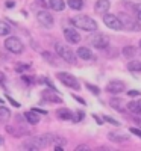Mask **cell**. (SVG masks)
I'll list each match as a JSON object with an SVG mask.
<instances>
[{"instance_id": "obj_40", "label": "cell", "mask_w": 141, "mask_h": 151, "mask_svg": "<svg viewBox=\"0 0 141 151\" xmlns=\"http://www.w3.org/2000/svg\"><path fill=\"white\" fill-rule=\"evenodd\" d=\"M93 116H94V119H96V121H97L99 124H102V119H100V118H99L97 115H93Z\"/></svg>"}, {"instance_id": "obj_23", "label": "cell", "mask_w": 141, "mask_h": 151, "mask_svg": "<svg viewBox=\"0 0 141 151\" xmlns=\"http://www.w3.org/2000/svg\"><path fill=\"white\" fill-rule=\"evenodd\" d=\"M68 6L71 9H76V11H79L84 8V0H68Z\"/></svg>"}, {"instance_id": "obj_31", "label": "cell", "mask_w": 141, "mask_h": 151, "mask_svg": "<svg viewBox=\"0 0 141 151\" xmlns=\"http://www.w3.org/2000/svg\"><path fill=\"white\" fill-rule=\"evenodd\" d=\"M103 119H105L106 122H111L112 125H120V122H118V121H115V119H112V118H109V116H105Z\"/></svg>"}, {"instance_id": "obj_4", "label": "cell", "mask_w": 141, "mask_h": 151, "mask_svg": "<svg viewBox=\"0 0 141 151\" xmlns=\"http://www.w3.org/2000/svg\"><path fill=\"white\" fill-rule=\"evenodd\" d=\"M56 77L68 88H73V89H81V83L78 82V79L74 77L73 74H68V73H58Z\"/></svg>"}, {"instance_id": "obj_19", "label": "cell", "mask_w": 141, "mask_h": 151, "mask_svg": "<svg viewBox=\"0 0 141 151\" xmlns=\"http://www.w3.org/2000/svg\"><path fill=\"white\" fill-rule=\"evenodd\" d=\"M49 6L55 11H62L65 8V3H64V0H49Z\"/></svg>"}, {"instance_id": "obj_33", "label": "cell", "mask_w": 141, "mask_h": 151, "mask_svg": "<svg viewBox=\"0 0 141 151\" xmlns=\"http://www.w3.org/2000/svg\"><path fill=\"white\" fill-rule=\"evenodd\" d=\"M127 94H129V97H138V95H141V92H140V91H137V89L127 91Z\"/></svg>"}, {"instance_id": "obj_37", "label": "cell", "mask_w": 141, "mask_h": 151, "mask_svg": "<svg viewBox=\"0 0 141 151\" xmlns=\"http://www.w3.org/2000/svg\"><path fill=\"white\" fill-rule=\"evenodd\" d=\"M23 82L24 83H31L32 80H31V77H28V76H23Z\"/></svg>"}, {"instance_id": "obj_26", "label": "cell", "mask_w": 141, "mask_h": 151, "mask_svg": "<svg viewBox=\"0 0 141 151\" xmlns=\"http://www.w3.org/2000/svg\"><path fill=\"white\" fill-rule=\"evenodd\" d=\"M121 103H123V101H121V100H118V98H112V100H111V106H112L114 109H117V110H120V112H124Z\"/></svg>"}, {"instance_id": "obj_44", "label": "cell", "mask_w": 141, "mask_h": 151, "mask_svg": "<svg viewBox=\"0 0 141 151\" xmlns=\"http://www.w3.org/2000/svg\"><path fill=\"white\" fill-rule=\"evenodd\" d=\"M0 144H2V139H0Z\"/></svg>"}, {"instance_id": "obj_17", "label": "cell", "mask_w": 141, "mask_h": 151, "mask_svg": "<svg viewBox=\"0 0 141 151\" xmlns=\"http://www.w3.org/2000/svg\"><path fill=\"white\" fill-rule=\"evenodd\" d=\"M127 109L129 112H134L137 115H141V100L140 101H129L127 103Z\"/></svg>"}, {"instance_id": "obj_2", "label": "cell", "mask_w": 141, "mask_h": 151, "mask_svg": "<svg viewBox=\"0 0 141 151\" xmlns=\"http://www.w3.org/2000/svg\"><path fill=\"white\" fill-rule=\"evenodd\" d=\"M71 24L76 27H79L82 30H86V32H93V30H97V23L89 18L88 15H76L71 18Z\"/></svg>"}, {"instance_id": "obj_42", "label": "cell", "mask_w": 141, "mask_h": 151, "mask_svg": "<svg viewBox=\"0 0 141 151\" xmlns=\"http://www.w3.org/2000/svg\"><path fill=\"white\" fill-rule=\"evenodd\" d=\"M140 48H141V40H140Z\"/></svg>"}, {"instance_id": "obj_24", "label": "cell", "mask_w": 141, "mask_h": 151, "mask_svg": "<svg viewBox=\"0 0 141 151\" xmlns=\"http://www.w3.org/2000/svg\"><path fill=\"white\" fill-rule=\"evenodd\" d=\"M127 68H129V71L138 73V71H141V62L140 60H132V62L127 64Z\"/></svg>"}, {"instance_id": "obj_27", "label": "cell", "mask_w": 141, "mask_h": 151, "mask_svg": "<svg viewBox=\"0 0 141 151\" xmlns=\"http://www.w3.org/2000/svg\"><path fill=\"white\" fill-rule=\"evenodd\" d=\"M86 88H88V89L89 91H91L94 95H99L100 94V89H99V88L97 86H94V85H91V83H86Z\"/></svg>"}, {"instance_id": "obj_29", "label": "cell", "mask_w": 141, "mask_h": 151, "mask_svg": "<svg viewBox=\"0 0 141 151\" xmlns=\"http://www.w3.org/2000/svg\"><path fill=\"white\" fill-rule=\"evenodd\" d=\"M84 115H85L84 112H76V116L73 118V121H74V122H79V121H82V119H84Z\"/></svg>"}, {"instance_id": "obj_7", "label": "cell", "mask_w": 141, "mask_h": 151, "mask_svg": "<svg viewBox=\"0 0 141 151\" xmlns=\"http://www.w3.org/2000/svg\"><path fill=\"white\" fill-rule=\"evenodd\" d=\"M36 18H38V23H40L41 26L47 27V29H50L53 26V17L47 11H40V12H38V15H36Z\"/></svg>"}, {"instance_id": "obj_38", "label": "cell", "mask_w": 141, "mask_h": 151, "mask_svg": "<svg viewBox=\"0 0 141 151\" xmlns=\"http://www.w3.org/2000/svg\"><path fill=\"white\" fill-rule=\"evenodd\" d=\"M3 82H5V74L0 73V83H3Z\"/></svg>"}, {"instance_id": "obj_43", "label": "cell", "mask_w": 141, "mask_h": 151, "mask_svg": "<svg viewBox=\"0 0 141 151\" xmlns=\"http://www.w3.org/2000/svg\"><path fill=\"white\" fill-rule=\"evenodd\" d=\"M41 2H43V3H44V0H41ZM44 5H46V3H44Z\"/></svg>"}, {"instance_id": "obj_45", "label": "cell", "mask_w": 141, "mask_h": 151, "mask_svg": "<svg viewBox=\"0 0 141 151\" xmlns=\"http://www.w3.org/2000/svg\"><path fill=\"white\" fill-rule=\"evenodd\" d=\"M0 103H2V100H0Z\"/></svg>"}, {"instance_id": "obj_13", "label": "cell", "mask_w": 141, "mask_h": 151, "mask_svg": "<svg viewBox=\"0 0 141 151\" xmlns=\"http://www.w3.org/2000/svg\"><path fill=\"white\" fill-rule=\"evenodd\" d=\"M108 137L112 142H126V141H129V136H127L126 133H123V132H111L108 134Z\"/></svg>"}, {"instance_id": "obj_30", "label": "cell", "mask_w": 141, "mask_h": 151, "mask_svg": "<svg viewBox=\"0 0 141 151\" xmlns=\"http://www.w3.org/2000/svg\"><path fill=\"white\" fill-rule=\"evenodd\" d=\"M134 11L137 12V18H138V21H141V5H134Z\"/></svg>"}, {"instance_id": "obj_8", "label": "cell", "mask_w": 141, "mask_h": 151, "mask_svg": "<svg viewBox=\"0 0 141 151\" xmlns=\"http://www.w3.org/2000/svg\"><path fill=\"white\" fill-rule=\"evenodd\" d=\"M106 91L111 94H120V92L126 91V85L121 80H112L106 85Z\"/></svg>"}, {"instance_id": "obj_25", "label": "cell", "mask_w": 141, "mask_h": 151, "mask_svg": "<svg viewBox=\"0 0 141 151\" xmlns=\"http://www.w3.org/2000/svg\"><path fill=\"white\" fill-rule=\"evenodd\" d=\"M135 47H132V45H126L124 48H123V55L126 56V58H132V56H135Z\"/></svg>"}, {"instance_id": "obj_9", "label": "cell", "mask_w": 141, "mask_h": 151, "mask_svg": "<svg viewBox=\"0 0 141 151\" xmlns=\"http://www.w3.org/2000/svg\"><path fill=\"white\" fill-rule=\"evenodd\" d=\"M120 20H121V23H123V27H126V29H129V30H134V32H138V30H141V24L140 23H137V21H132L127 15H124V14H120Z\"/></svg>"}, {"instance_id": "obj_20", "label": "cell", "mask_w": 141, "mask_h": 151, "mask_svg": "<svg viewBox=\"0 0 141 151\" xmlns=\"http://www.w3.org/2000/svg\"><path fill=\"white\" fill-rule=\"evenodd\" d=\"M43 98L47 100V101H50V103H62V98L58 97V95H55V94H52V92H44L43 94Z\"/></svg>"}, {"instance_id": "obj_21", "label": "cell", "mask_w": 141, "mask_h": 151, "mask_svg": "<svg viewBox=\"0 0 141 151\" xmlns=\"http://www.w3.org/2000/svg\"><path fill=\"white\" fill-rule=\"evenodd\" d=\"M6 132L14 134V136H24V134H29V130H24V129H15V127H6Z\"/></svg>"}, {"instance_id": "obj_39", "label": "cell", "mask_w": 141, "mask_h": 151, "mask_svg": "<svg viewBox=\"0 0 141 151\" xmlns=\"http://www.w3.org/2000/svg\"><path fill=\"white\" fill-rule=\"evenodd\" d=\"M6 6L8 8H14V2H12V0H11V2H6Z\"/></svg>"}, {"instance_id": "obj_35", "label": "cell", "mask_w": 141, "mask_h": 151, "mask_svg": "<svg viewBox=\"0 0 141 151\" xmlns=\"http://www.w3.org/2000/svg\"><path fill=\"white\" fill-rule=\"evenodd\" d=\"M131 132H132L134 134H137L138 137H141V130H138V129H131Z\"/></svg>"}, {"instance_id": "obj_41", "label": "cell", "mask_w": 141, "mask_h": 151, "mask_svg": "<svg viewBox=\"0 0 141 151\" xmlns=\"http://www.w3.org/2000/svg\"><path fill=\"white\" fill-rule=\"evenodd\" d=\"M134 121H135V122H137V124H138V125H141V118H135V119H134Z\"/></svg>"}, {"instance_id": "obj_10", "label": "cell", "mask_w": 141, "mask_h": 151, "mask_svg": "<svg viewBox=\"0 0 141 151\" xmlns=\"http://www.w3.org/2000/svg\"><path fill=\"white\" fill-rule=\"evenodd\" d=\"M91 44L96 47V48H106L108 47V36L102 35V33H97L91 38Z\"/></svg>"}, {"instance_id": "obj_28", "label": "cell", "mask_w": 141, "mask_h": 151, "mask_svg": "<svg viewBox=\"0 0 141 151\" xmlns=\"http://www.w3.org/2000/svg\"><path fill=\"white\" fill-rule=\"evenodd\" d=\"M15 70H17L18 73H21V71H26V70H29V65H28V64H17Z\"/></svg>"}, {"instance_id": "obj_3", "label": "cell", "mask_w": 141, "mask_h": 151, "mask_svg": "<svg viewBox=\"0 0 141 151\" xmlns=\"http://www.w3.org/2000/svg\"><path fill=\"white\" fill-rule=\"evenodd\" d=\"M55 50H56V53L65 60V62H70V64H76V56L74 53L71 52V50L68 48V45H64V44H56L55 45Z\"/></svg>"}, {"instance_id": "obj_14", "label": "cell", "mask_w": 141, "mask_h": 151, "mask_svg": "<svg viewBox=\"0 0 141 151\" xmlns=\"http://www.w3.org/2000/svg\"><path fill=\"white\" fill-rule=\"evenodd\" d=\"M56 116L59 118V119H62V121H68V119H73V113H71V110L70 109H58L56 110Z\"/></svg>"}, {"instance_id": "obj_36", "label": "cell", "mask_w": 141, "mask_h": 151, "mask_svg": "<svg viewBox=\"0 0 141 151\" xmlns=\"http://www.w3.org/2000/svg\"><path fill=\"white\" fill-rule=\"evenodd\" d=\"M73 97H74V100H78V101H79L81 104H86V103H85V100H84V98H81V97H78V95H73Z\"/></svg>"}, {"instance_id": "obj_12", "label": "cell", "mask_w": 141, "mask_h": 151, "mask_svg": "<svg viewBox=\"0 0 141 151\" xmlns=\"http://www.w3.org/2000/svg\"><path fill=\"white\" fill-rule=\"evenodd\" d=\"M109 8H111V5H109L108 0H97V2H96V8H94V11L97 12V14L105 15L106 12L109 11Z\"/></svg>"}, {"instance_id": "obj_18", "label": "cell", "mask_w": 141, "mask_h": 151, "mask_svg": "<svg viewBox=\"0 0 141 151\" xmlns=\"http://www.w3.org/2000/svg\"><path fill=\"white\" fill-rule=\"evenodd\" d=\"M9 118H11V112H9V109L5 107V106H2V107H0V122L6 124V122L9 121Z\"/></svg>"}, {"instance_id": "obj_6", "label": "cell", "mask_w": 141, "mask_h": 151, "mask_svg": "<svg viewBox=\"0 0 141 151\" xmlns=\"http://www.w3.org/2000/svg\"><path fill=\"white\" fill-rule=\"evenodd\" d=\"M103 23H105V26H108L109 29H114V30H121L123 29L121 20L114 14H105L103 15Z\"/></svg>"}, {"instance_id": "obj_15", "label": "cell", "mask_w": 141, "mask_h": 151, "mask_svg": "<svg viewBox=\"0 0 141 151\" xmlns=\"http://www.w3.org/2000/svg\"><path fill=\"white\" fill-rule=\"evenodd\" d=\"M24 118H26V121L29 124H38L40 122V116L36 115V110H29L24 113Z\"/></svg>"}, {"instance_id": "obj_1", "label": "cell", "mask_w": 141, "mask_h": 151, "mask_svg": "<svg viewBox=\"0 0 141 151\" xmlns=\"http://www.w3.org/2000/svg\"><path fill=\"white\" fill-rule=\"evenodd\" d=\"M55 134H41V136H35V137H31V139L24 141L23 142V148L26 150H41V148H46L49 144L55 142Z\"/></svg>"}, {"instance_id": "obj_22", "label": "cell", "mask_w": 141, "mask_h": 151, "mask_svg": "<svg viewBox=\"0 0 141 151\" xmlns=\"http://www.w3.org/2000/svg\"><path fill=\"white\" fill-rule=\"evenodd\" d=\"M12 30H11V26L6 23V21H0V36H6L9 35Z\"/></svg>"}, {"instance_id": "obj_16", "label": "cell", "mask_w": 141, "mask_h": 151, "mask_svg": "<svg viewBox=\"0 0 141 151\" xmlns=\"http://www.w3.org/2000/svg\"><path fill=\"white\" fill-rule=\"evenodd\" d=\"M78 56L81 59H85V60L93 59V53L89 52V48H86V47H79L78 48Z\"/></svg>"}, {"instance_id": "obj_32", "label": "cell", "mask_w": 141, "mask_h": 151, "mask_svg": "<svg viewBox=\"0 0 141 151\" xmlns=\"http://www.w3.org/2000/svg\"><path fill=\"white\" fill-rule=\"evenodd\" d=\"M43 82H44V83H47V85H49L50 88H52V91H56V88L53 86V83H52V82H50V80H49L47 77H43Z\"/></svg>"}, {"instance_id": "obj_11", "label": "cell", "mask_w": 141, "mask_h": 151, "mask_svg": "<svg viewBox=\"0 0 141 151\" xmlns=\"http://www.w3.org/2000/svg\"><path fill=\"white\" fill-rule=\"evenodd\" d=\"M64 36H65V40L70 44H78L81 41V35L78 33V30H74V29H65L64 30Z\"/></svg>"}, {"instance_id": "obj_34", "label": "cell", "mask_w": 141, "mask_h": 151, "mask_svg": "<svg viewBox=\"0 0 141 151\" xmlns=\"http://www.w3.org/2000/svg\"><path fill=\"white\" fill-rule=\"evenodd\" d=\"M8 100H9V101L12 103V106H15V107H20V103H17V101H15L14 98H11V97H8Z\"/></svg>"}, {"instance_id": "obj_5", "label": "cell", "mask_w": 141, "mask_h": 151, "mask_svg": "<svg viewBox=\"0 0 141 151\" xmlns=\"http://www.w3.org/2000/svg\"><path fill=\"white\" fill-rule=\"evenodd\" d=\"M5 47L9 50L11 53H21L23 50H24V45H23V42L18 40V38H15V36H9L8 40L5 41Z\"/></svg>"}]
</instances>
